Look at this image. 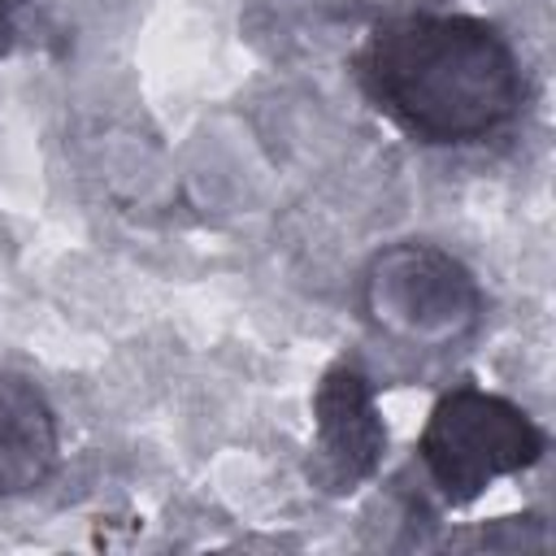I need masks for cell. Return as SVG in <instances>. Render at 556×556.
Listing matches in <instances>:
<instances>
[{
  "label": "cell",
  "mask_w": 556,
  "mask_h": 556,
  "mask_svg": "<svg viewBox=\"0 0 556 556\" xmlns=\"http://www.w3.org/2000/svg\"><path fill=\"white\" fill-rule=\"evenodd\" d=\"M356 78L400 130L434 148L500 135L526 100L513 43L473 13L382 17L356 52Z\"/></svg>",
  "instance_id": "6da1fadb"
},
{
  "label": "cell",
  "mask_w": 556,
  "mask_h": 556,
  "mask_svg": "<svg viewBox=\"0 0 556 556\" xmlns=\"http://www.w3.org/2000/svg\"><path fill=\"white\" fill-rule=\"evenodd\" d=\"M543 447L547 434L539 430V421L521 404L482 387L447 391L430 408L417 443L430 482L456 508L473 504L495 478L539 465Z\"/></svg>",
  "instance_id": "7a4b0ae2"
},
{
  "label": "cell",
  "mask_w": 556,
  "mask_h": 556,
  "mask_svg": "<svg viewBox=\"0 0 556 556\" xmlns=\"http://www.w3.org/2000/svg\"><path fill=\"white\" fill-rule=\"evenodd\" d=\"M365 317L413 348H452L482 321L473 274L434 243H391L361 278Z\"/></svg>",
  "instance_id": "3957f363"
},
{
  "label": "cell",
  "mask_w": 556,
  "mask_h": 556,
  "mask_svg": "<svg viewBox=\"0 0 556 556\" xmlns=\"http://www.w3.org/2000/svg\"><path fill=\"white\" fill-rule=\"evenodd\" d=\"M313 456H308V478L326 495H352L365 478H374L382 452H387V426L378 417L374 387L361 369L334 365L317 382L313 395Z\"/></svg>",
  "instance_id": "277c9868"
},
{
  "label": "cell",
  "mask_w": 556,
  "mask_h": 556,
  "mask_svg": "<svg viewBox=\"0 0 556 556\" xmlns=\"http://www.w3.org/2000/svg\"><path fill=\"white\" fill-rule=\"evenodd\" d=\"M61 460L56 413L26 374L0 369V500L39 491Z\"/></svg>",
  "instance_id": "5b68a950"
},
{
  "label": "cell",
  "mask_w": 556,
  "mask_h": 556,
  "mask_svg": "<svg viewBox=\"0 0 556 556\" xmlns=\"http://www.w3.org/2000/svg\"><path fill=\"white\" fill-rule=\"evenodd\" d=\"M26 0H0V56L13 48L17 39V13H22Z\"/></svg>",
  "instance_id": "8992f818"
}]
</instances>
